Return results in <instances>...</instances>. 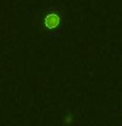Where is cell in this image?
Returning <instances> with one entry per match:
<instances>
[{
	"label": "cell",
	"instance_id": "obj_1",
	"mask_svg": "<svg viewBox=\"0 0 122 126\" xmlns=\"http://www.w3.org/2000/svg\"><path fill=\"white\" fill-rule=\"evenodd\" d=\"M43 21H45V28H47V29H50V30L57 29L61 25V16L58 13H55V12H50V13L46 15Z\"/></svg>",
	"mask_w": 122,
	"mask_h": 126
}]
</instances>
